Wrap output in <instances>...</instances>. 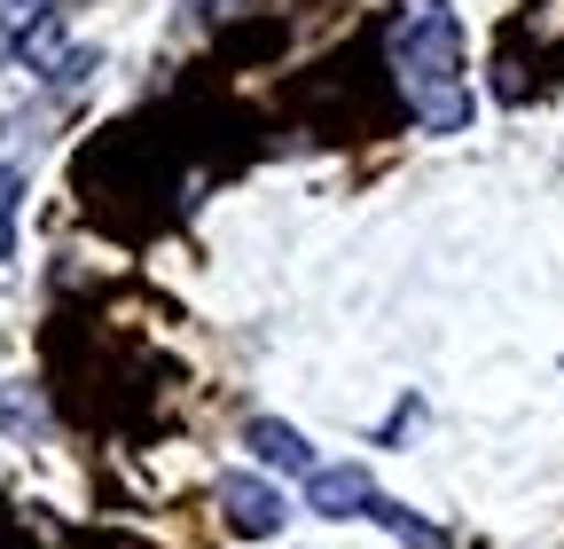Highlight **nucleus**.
I'll use <instances>...</instances> for the list:
<instances>
[{
	"label": "nucleus",
	"mask_w": 564,
	"mask_h": 549,
	"mask_svg": "<svg viewBox=\"0 0 564 549\" xmlns=\"http://www.w3.org/2000/svg\"><path fill=\"white\" fill-rule=\"evenodd\" d=\"M369 503H377V478L361 463L314 471V487H306V510H322V518H369Z\"/></svg>",
	"instance_id": "7ed1b4c3"
},
{
	"label": "nucleus",
	"mask_w": 564,
	"mask_h": 549,
	"mask_svg": "<svg viewBox=\"0 0 564 549\" xmlns=\"http://www.w3.org/2000/svg\"><path fill=\"white\" fill-rule=\"evenodd\" d=\"M392 72L415 95L423 133H463L470 126V95H463V24L447 0H415L392 24Z\"/></svg>",
	"instance_id": "f257e3e1"
},
{
	"label": "nucleus",
	"mask_w": 564,
	"mask_h": 549,
	"mask_svg": "<svg viewBox=\"0 0 564 549\" xmlns=\"http://www.w3.org/2000/svg\"><path fill=\"white\" fill-rule=\"evenodd\" d=\"M40 17H47V0H0V47H17Z\"/></svg>",
	"instance_id": "423d86ee"
},
{
	"label": "nucleus",
	"mask_w": 564,
	"mask_h": 549,
	"mask_svg": "<svg viewBox=\"0 0 564 549\" xmlns=\"http://www.w3.org/2000/svg\"><path fill=\"white\" fill-rule=\"evenodd\" d=\"M17 196H24V173H17V165H0V259L17 251Z\"/></svg>",
	"instance_id": "39448f33"
},
{
	"label": "nucleus",
	"mask_w": 564,
	"mask_h": 549,
	"mask_svg": "<svg viewBox=\"0 0 564 549\" xmlns=\"http://www.w3.org/2000/svg\"><path fill=\"white\" fill-rule=\"evenodd\" d=\"M0 417H9L17 432H40V400H32L24 385H9V392H0Z\"/></svg>",
	"instance_id": "0eeeda50"
},
{
	"label": "nucleus",
	"mask_w": 564,
	"mask_h": 549,
	"mask_svg": "<svg viewBox=\"0 0 564 549\" xmlns=\"http://www.w3.org/2000/svg\"><path fill=\"white\" fill-rule=\"evenodd\" d=\"M274 471H314V440L299 432V424H282V417H251V432H243Z\"/></svg>",
	"instance_id": "20e7f679"
},
{
	"label": "nucleus",
	"mask_w": 564,
	"mask_h": 549,
	"mask_svg": "<svg viewBox=\"0 0 564 549\" xmlns=\"http://www.w3.org/2000/svg\"><path fill=\"white\" fill-rule=\"evenodd\" d=\"M220 518H228V534L236 541H267V534H282V495L267 487V478H251V471H236L228 487H220Z\"/></svg>",
	"instance_id": "f03ea898"
}]
</instances>
